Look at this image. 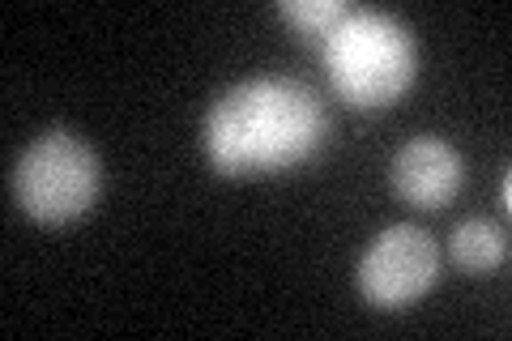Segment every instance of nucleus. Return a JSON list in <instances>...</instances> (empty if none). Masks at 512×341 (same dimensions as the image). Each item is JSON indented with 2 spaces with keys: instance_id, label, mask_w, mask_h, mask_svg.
<instances>
[{
  "instance_id": "nucleus-8",
  "label": "nucleus",
  "mask_w": 512,
  "mask_h": 341,
  "mask_svg": "<svg viewBox=\"0 0 512 341\" xmlns=\"http://www.w3.org/2000/svg\"><path fill=\"white\" fill-rule=\"evenodd\" d=\"M500 205H504V209L512 205V180H508V175H504V180H500Z\"/></svg>"
},
{
  "instance_id": "nucleus-5",
  "label": "nucleus",
  "mask_w": 512,
  "mask_h": 341,
  "mask_svg": "<svg viewBox=\"0 0 512 341\" xmlns=\"http://www.w3.org/2000/svg\"><path fill=\"white\" fill-rule=\"evenodd\" d=\"M389 175H393V188L402 192L410 205L440 209L466 184V158L440 137H410L402 150L393 154Z\"/></svg>"
},
{
  "instance_id": "nucleus-2",
  "label": "nucleus",
  "mask_w": 512,
  "mask_h": 341,
  "mask_svg": "<svg viewBox=\"0 0 512 341\" xmlns=\"http://www.w3.org/2000/svg\"><path fill=\"white\" fill-rule=\"evenodd\" d=\"M325 73L338 99L376 111L397 103L419 73L410 30L384 9H346V18L325 35Z\"/></svg>"
},
{
  "instance_id": "nucleus-4",
  "label": "nucleus",
  "mask_w": 512,
  "mask_h": 341,
  "mask_svg": "<svg viewBox=\"0 0 512 341\" xmlns=\"http://www.w3.org/2000/svg\"><path fill=\"white\" fill-rule=\"evenodd\" d=\"M440 278V248L423 226H389L359 256V290L372 307L397 312L423 299Z\"/></svg>"
},
{
  "instance_id": "nucleus-6",
  "label": "nucleus",
  "mask_w": 512,
  "mask_h": 341,
  "mask_svg": "<svg viewBox=\"0 0 512 341\" xmlns=\"http://www.w3.org/2000/svg\"><path fill=\"white\" fill-rule=\"evenodd\" d=\"M448 256L470 273L500 269L508 261V231L491 218H466L448 239Z\"/></svg>"
},
{
  "instance_id": "nucleus-3",
  "label": "nucleus",
  "mask_w": 512,
  "mask_h": 341,
  "mask_svg": "<svg viewBox=\"0 0 512 341\" xmlns=\"http://www.w3.org/2000/svg\"><path fill=\"white\" fill-rule=\"evenodd\" d=\"M103 188L99 154L69 128L35 137L13 162V197L35 222L82 218Z\"/></svg>"
},
{
  "instance_id": "nucleus-1",
  "label": "nucleus",
  "mask_w": 512,
  "mask_h": 341,
  "mask_svg": "<svg viewBox=\"0 0 512 341\" xmlns=\"http://www.w3.org/2000/svg\"><path fill=\"white\" fill-rule=\"evenodd\" d=\"M329 133L325 103L295 77H248L205 116V150L222 175H278L308 162Z\"/></svg>"
},
{
  "instance_id": "nucleus-7",
  "label": "nucleus",
  "mask_w": 512,
  "mask_h": 341,
  "mask_svg": "<svg viewBox=\"0 0 512 341\" xmlns=\"http://www.w3.org/2000/svg\"><path fill=\"white\" fill-rule=\"evenodd\" d=\"M346 9H350L346 0H282L278 5V13L286 22L299 26L303 35H320V39L346 18Z\"/></svg>"
}]
</instances>
